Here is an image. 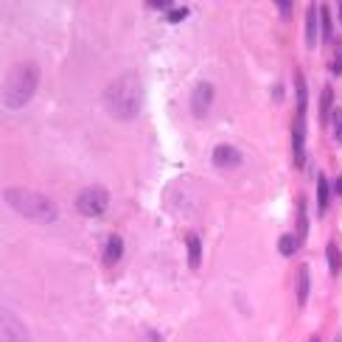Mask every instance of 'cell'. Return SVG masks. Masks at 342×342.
I'll use <instances>...</instances> for the list:
<instances>
[{"label": "cell", "mask_w": 342, "mask_h": 342, "mask_svg": "<svg viewBox=\"0 0 342 342\" xmlns=\"http://www.w3.org/2000/svg\"><path fill=\"white\" fill-rule=\"evenodd\" d=\"M334 138L342 143V110H334Z\"/></svg>", "instance_id": "d6986e66"}, {"label": "cell", "mask_w": 342, "mask_h": 342, "mask_svg": "<svg viewBox=\"0 0 342 342\" xmlns=\"http://www.w3.org/2000/svg\"><path fill=\"white\" fill-rule=\"evenodd\" d=\"M0 337H3V342H28V331L23 328V323L17 317H11V314H3Z\"/></svg>", "instance_id": "ba28073f"}, {"label": "cell", "mask_w": 342, "mask_h": 342, "mask_svg": "<svg viewBox=\"0 0 342 342\" xmlns=\"http://www.w3.org/2000/svg\"><path fill=\"white\" fill-rule=\"evenodd\" d=\"M317 17H320V6L311 3V6H308V14H306V37H303V42H306L308 51L317 45Z\"/></svg>", "instance_id": "9c48e42d"}, {"label": "cell", "mask_w": 342, "mask_h": 342, "mask_svg": "<svg viewBox=\"0 0 342 342\" xmlns=\"http://www.w3.org/2000/svg\"><path fill=\"white\" fill-rule=\"evenodd\" d=\"M121 255H123V238L118 236V233H113V236L107 238V244H104V264H118L121 261Z\"/></svg>", "instance_id": "30bf717a"}, {"label": "cell", "mask_w": 342, "mask_h": 342, "mask_svg": "<svg viewBox=\"0 0 342 342\" xmlns=\"http://www.w3.org/2000/svg\"><path fill=\"white\" fill-rule=\"evenodd\" d=\"M308 300V266H300L298 269V303L306 306Z\"/></svg>", "instance_id": "4fadbf2b"}, {"label": "cell", "mask_w": 342, "mask_h": 342, "mask_svg": "<svg viewBox=\"0 0 342 342\" xmlns=\"http://www.w3.org/2000/svg\"><path fill=\"white\" fill-rule=\"evenodd\" d=\"M317 208H320V213L328 211V180L323 174L317 177Z\"/></svg>", "instance_id": "5bb4252c"}, {"label": "cell", "mask_w": 342, "mask_h": 342, "mask_svg": "<svg viewBox=\"0 0 342 342\" xmlns=\"http://www.w3.org/2000/svg\"><path fill=\"white\" fill-rule=\"evenodd\" d=\"M188 14H191V11H188V6H174V9L166 14V23H180V20H185Z\"/></svg>", "instance_id": "2e32d148"}, {"label": "cell", "mask_w": 342, "mask_h": 342, "mask_svg": "<svg viewBox=\"0 0 342 342\" xmlns=\"http://www.w3.org/2000/svg\"><path fill=\"white\" fill-rule=\"evenodd\" d=\"M110 208V193L107 188L101 185H90L84 191L76 196V211L81 216H90V219H96V216H104V211Z\"/></svg>", "instance_id": "277c9868"}, {"label": "cell", "mask_w": 342, "mask_h": 342, "mask_svg": "<svg viewBox=\"0 0 342 342\" xmlns=\"http://www.w3.org/2000/svg\"><path fill=\"white\" fill-rule=\"evenodd\" d=\"M37 87H39V68L34 62H20L9 71L6 81H3V107L6 110H20L34 98Z\"/></svg>", "instance_id": "7a4b0ae2"}, {"label": "cell", "mask_w": 342, "mask_h": 342, "mask_svg": "<svg viewBox=\"0 0 342 342\" xmlns=\"http://www.w3.org/2000/svg\"><path fill=\"white\" fill-rule=\"evenodd\" d=\"M185 241H188V266H191V269H196V266H199V261H202V241H199V236H196V233H188V236H185Z\"/></svg>", "instance_id": "8fae6325"}, {"label": "cell", "mask_w": 342, "mask_h": 342, "mask_svg": "<svg viewBox=\"0 0 342 342\" xmlns=\"http://www.w3.org/2000/svg\"><path fill=\"white\" fill-rule=\"evenodd\" d=\"M331 101H334V93H331V87H325L323 90V121H325V115H328V107H331Z\"/></svg>", "instance_id": "7402d4cb"}, {"label": "cell", "mask_w": 342, "mask_h": 342, "mask_svg": "<svg viewBox=\"0 0 342 342\" xmlns=\"http://www.w3.org/2000/svg\"><path fill=\"white\" fill-rule=\"evenodd\" d=\"M340 20H342V3H340Z\"/></svg>", "instance_id": "cb8c5ba5"}, {"label": "cell", "mask_w": 342, "mask_h": 342, "mask_svg": "<svg viewBox=\"0 0 342 342\" xmlns=\"http://www.w3.org/2000/svg\"><path fill=\"white\" fill-rule=\"evenodd\" d=\"M104 107L115 121H132L143 110V84L138 73H121L104 90Z\"/></svg>", "instance_id": "6da1fadb"}, {"label": "cell", "mask_w": 342, "mask_h": 342, "mask_svg": "<svg viewBox=\"0 0 342 342\" xmlns=\"http://www.w3.org/2000/svg\"><path fill=\"white\" fill-rule=\"evenodd\" d=\"M298 247H300V238L295 236V233H283L281 241H278V250H281L283 255H295L298 253Z\"/></svg>", "instance_id": "9a60e30c"}, {"label": "cell", "mask_w": 342, "mask_h": 342, "mask_svg": "<svg viewBox=\"0 0 342 342\" xmlns=\"http://www.w3.org/2000/svg\"><path fill=\"white\" fill-rule=\"evenodd\" d=\"M320 20H323V39H331V17H328V6H320Z\"/></svg>", "instance_id": "e0dca14e"}, {"label": "cell", "mask_w": 342, "mask_h": 342, "mask_svg": "<svg viewBox=\"0 0 342 342\" xmlns=\"http://www.w3.org/2000/svg\"><path fill=\"white\" fill-rule=\"evenodd\" d=\"M211 104H213V84L211 81H199L191 93V113L196 118H205L211 113Z\"/></svg>", "instance_id": "5b68a950"}, {"label": "cell", "mask_w": 342, "mask_h": 342, "mask_svg": "<svg viewBox=\"0 0 342 342\" xmlns=\"http://www.w3.org/2000/svg\"><path fill=\"white\" fill-rule=\"evenodd\" d=\"M331 71L337 73V76L342 73V42H340V39L334 42V62H331Z\"/></svg>", "instance_id": "ac0fdd59"}, {"label": "cell", "mask_w": 342, "mask_h": 342, "mask_svg": "<svg viewBox=\"0 0 342 342\" xmlns=\"http://www.w3.org/2000/svg\"><path fill=\"white\" fill-rule=\"evenodd\" d=\"M146 6H149V9H160V11H171L174 9V6H171V3H168V0H149V3H146Z\"/></svg>", "instance_id": "ffe728a7"}, {"label": "cell", "mask_w": 342, "mask_h": 342, "mask_svg": "<svg viewBox=\"0 0 342 342\" xmlns=\"http://www.w3.org/2000/svg\"><path fill=\"white\" fill-rule=\"evenodd\" d=\"M337 193H342V177L337 180Z\"/></svg>", "instance_id": "603a6c76"}, {"label": "cell", "mask_w": 342, "mask_h": 342, "mask_svg": "<svg viewBox=\"0 0 342 342\" xmlns=\"http://www.w3.org/2000/svg\"><path fill=\"white\" fill-rule=\"evenodd\" d=\"M211 160H213V166H216V168H225V171H230V168H238V166H241V152H238L236 146H230V143H219V146L213 149Z\"/></svg>", "instance_id": "52a82bcc"}, {"label": "cell", "mask_w": 342, "mask_h": 342, "mask_svg": "<svg viewBox=\"0 0 342 342\" xmlns=\"http://www.w3.org/2000/svg\"><path fill=\"white\" fill-rule=\"evenodd\" d=\"M3 199L28 222L51 225V222L59 219V208H56L48 196H42V193H37V191H28V188H6V191H3Z\"/></svg>", "instance_id": "3957f363"}, {"label": "cell", "mask_w": 342, "mask_h": 342, "mask_svg": "<svg viewBox=\"0 0 342 342\" xmlns=\"http://www.w3.org/2000/svg\"><path fill=\"white\" fill-rule=\"evenodd\" d=\"M306 113L295 115V126H292V146H295V166H303L306 163Z\"/></svg>", "instance_id": "8992f818"}, {"label": "cell", "mask_w": 342, "mask_h": 342, "mask_svg": "<svg viewBox=\"0 0 342 342\" xmlns=\"http://www.w3.org/2000/svg\"><path fill=\"white\" fill-rule=\"evenodd\" d=\"M311 342H317V340H311Z\"/></svg>", "instance_id": "d4e9b609"}, {"label": "cell", "mask_w": 342, "mask_h": 342, "mask_svg": "<svg viewBox=\"0 0 342 342\" xmlns=\"http://www.w3.org/2000/svg\"><path fill=\"white\" fill-rule=\"evenodd\" d=\"M325 258H328V266H331L334 275H340L342 272V253H340V247H337V241H331V244L325 247Z\"/></svg>", "instance_id": "7c38bea8"}, {"label": "cell", "mask_w": 342, "mask_h": 342, "mask_svg": "<svg viewBox=\"0 0 342 342\" xmlns=\"http://www.w3.org/2000/svg\"><path fill=\"white\" fill-rule=\"evenodd\" d=\"M275 6H278V11H281V17H286V20L292 17V0H278Z\"/></svg>", "instance_id": "44dd1931"}]
</instances>
